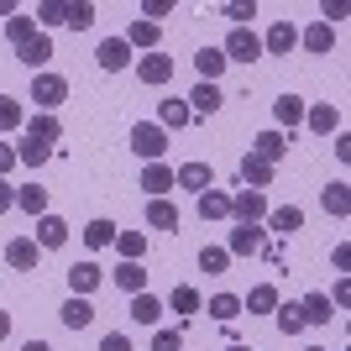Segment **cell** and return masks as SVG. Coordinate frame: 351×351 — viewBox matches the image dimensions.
I'll list each match as a JSON object with an SVG mask.
<instances>
[{"label": "cell", "instance_id": "obj_16", "mask_svg": "<svg viewBox=\"0 0 351 351\" xmlns=\"http://www.w3.org/2000/svg\"><path fill=\"white\" fill-rule=\"evenodd\" d=\"M241 184H252V189H263V184H273V162H263V158H241Z\"/></svg>", "mask_w": 351, "mask_h": 351}, {"label": "cell", "instance_id": "obj_54", "mask_svg": "<svg viewBox=\"0 0 351 351\" xmlns=\"http://www.w3.org/2000/svg\"><path fill=\"white\" fill-rule=\"evenodd\" d=\"M226 351H247V346H226Z\"/></svg>", "mask_w": 351, "mask_h": 351}, {"label": "cell", "instance_id": "obj_41", "mask_svg": "<svg viewBox=\"0 0 351 351\" xmlns=\"http://www.w3.org/2000/svg\"><path fill=\"white\" fill-rule=\"evenodd\" d=\"M21 121H27V116H21V105H16L11 95H0V132H16Z\"/></svg>", "mask_w": 351, "mask_h": 351}, {"label": "cell", "instance_id": "obj_9", "mask_svg": "<svg viewBox=\"0 0 351 351\" xmlns=\"http://www.w3.org/2000/svg\"><path fill=\"white\" fill-rule=\"evenodd\" d=\"M142 189L152 194V199H162V194L173 189V168H168V162H147L142 168Z\"/></svg>", "mask_w": 351, "mask_h": 351}, {"label": "cell", "instance_id": "obj_18", "mask_svg": "<svg viewBox=\"0 0 351 351\" xmlns=\"http://www.w3.org/2000/svg\"><path fill=\"white\" fill-rule=\"evenodd\" d=\"M293 43H299V32H293L289 21H278V27H267V37H263V53H289Z\"/></svg>", "mask_w": 351, "mask_h": 351}, {"label": "cell", "instance_id": "obj_33", "mask_svg": "<svg viewBox=\"0 0 351 351\" xmlns=\"http://www.w3.org/2000/svg\"><path fill=\"white\" fill-rule=\"evenodd\" d=\"M267 226H273L278 236H289V231H299V226H304V215H299L293 205H283V210H273V215H267Z\"/></svg>", "mask_w": 351, "mask_h": 351}, {"label": "cell", "instance_id": "obj_51", "mask_svg": "<svg viewBox=\"0 0 351 351\" xmlns=\"http://www.w3.org/2000/svg\"><path fill=\"white\" fill-rule=\"evenodd\" d=\"M142 11H147V16H168V11H173V0H147Z\"/></svg>", "mask_w": 351, "mask_h": 351}, {"label": "cell", "instance_id": "obj_47", "mask_svg": "<svg viewBox=\"0 0 351 351\" xmlns=\"http://www.w3.org/2000/svg\"><path fill=\"white\" fill-rule=\"evenodd\" d=\"M37 21H63V5L58 0H43V5H37Z\"/></svg>", "mask_w": 351, "mask_h": 351}, {"label": "cell", "instance_id": "obj_48", "mask_svg": "<svg viewBox=\"0 0 351 351\" xmlns=\"http://www.w3.org/2000/svg\"><path fill=\"white\" fill-rule=\"evenodd\" d=\"M100 351H132V341L121 336V330H110V336H105V341H100Z\"/></svg>", "mask_w": 351, "mask_h": 351}, {"label": "cell", "instance_id": "obj_24", "mask_svg": "<svg viewBox=\"0 0 351 351\" xmlns=\"http://www.w3.org/2000/svg\"><path fill=\"white\" fill-rule=\"evenodd\" d=\"M89 320H95V304H89V299H69V304H63V325H69V330H84Z\"/></svg>", "mask_w": 351, "mask_h": 351}, {"label": "cell", "instance_id": "obj_28", "mask_svg": "<svg viewBox=\"0 0 351 351\" xmlns=\"http://www.w3.org/2000/svg\"><path fill=\"white\" fill-rule=\"evenodd\" d=\"M47 158H53V147H47V142H32V136H27V142L16 147V162H27V168H43Z\"/></svg>", "mask_w": 351, "mask_h": 351}, {"label": "cell", "instance_id": "obj_2", "mask_svg": "<svg viewBox=\"0 0 351 351\" xmlns=\"http://www.w3.org/2000/svg\"><path fill=\"white\" fill-rule=\"evenodd\" d=\"M220 53H226V63H257V58H263V37H257L252 27H236Z\"/></svg>", "mask_w": 351, "mask_h": 351}, {"label": "cell", "instance_id": "obj_19", "mask_svg": "<svg viewBox=\"0 0 351 351\" xmlns=\"http://www.w3.org/2000/svg\"><path fill=\"white\" fill-rule=\"evenodd\" d=\"M283 152H289V136H283V132H263V136H257V152H252V158H263V162H278Z\"/></svg>", "mask_w": 351, "mask_h": 351}, {"label": "cell", "instance_id": "obj_52", "mask_svg": "<svg viewBox=\"0 0 351 351\" xmlns=\"http://www.w3.org/2000/svg\"><path fill=\"white\" fill-rule=\"evenodd\" d=\"M11 336V315H5V309H0V341Z\"/></svg>", "mask_w": 351, "mask_h": 351}, {"label": "cell", "instance_id": "obj_4", "mask_svg": "<svg viewBox=\"0 0 351 351\" xmlns=\"http://www.w3.org/2000/svg\"><path fill=\"white\" fill-rule=\"evenodd\" d=\"M231 215H236V226H252V220H263V215H267L263 189H241V194L231 199Z\"/></svg>", "mask_w": 351, "mask_h": 351}, {"label": "cell", "instance_id": "obj_25", "mask_svg": "<svg viewBox=\"0 0 351 351\" xmlns=\"http://www.w3.org/2000/svg\"><path fill=\"white\" fill-rule=\"evenodd\" d=\"M184 105H189V116H194V110H199V116H210V110H220V89H215V84H199Z\"/></svg>", "mask_w": 351, "mask_h": 351}, {"label": "cell", "instance_id": "obj_38", "mask_svg": "<svg viewBox=\"0 0 351 351\" xmlns=\"http://www.w3.org/2000/svg\"><path fill=\"white\" fill-rule=\"evenodd\" d=\"M158 43V21H132V32H126V47H152Z\"/></svg>", "mask_w": 351, "mask_h": 351}, {"label": "cell", "instance_id": "obj_45", "mask_svg": "<svg viewBox=\"0 0 351 351\" xmlns=\"http://www.w3.org/2000/svg\"><path fill=\"white\" fill-rule=\"evenodd\" d=\"M178 346H184L178 330H158V336H152V351H178Z\"/></svg>", "mask_w": 351, "mask_h": 351}, {"label": "cell", "instance_id": "obj_23", "mask_svg": "<svg viewBox=\"0 0 351 351\" xmlns=\"http://www.w3.org/2000/svg\"><path fill=\"white\" fill-rule=\"evenodd\" d=\"M273 116H278V126H299V121H304V100H299V95H283L278 105H273Z\"/></svg>", "mask_w": 351, "mask_h": 351}, {"label": "cell", "instance_id": "obj_17", "mask_svg": "<svg viewBox=\"0 0 351 351\" xmlns=\"http://www.w3.org/2000/svg\"><path fill=\"white\" fill-rule=\"evenodd\" d=\"M147 226H152V231H178V210L168 205V199H152V205H147Z\"/></svg>", "mask_w": 351, "mask_h": 351}, {"label": "cell", "instance_id": "obj_3", "mask_svg": "<svg viewBox=\"0 0 351 351\" xmlns=\"http://www.w3.org/2000/svg\"><path fill=\"white\" fill-rule=\"evenodd\" d=\"M32 100L53 110V105H63V100H69V84H63L58 73H32Z\"/></svg>", "mask_w": 351, "mask_h": 351}, {"label": "cell", "instance_id": "obj_42", "mask_svg": "<svg viewBox=\"0 0 351 351\" xmlns=\"http://www.w3.org/2000/svg\"><path fill=\"white\" fill-rule=\"evenodd\" d=\"M226 263H231V252H226V247H205V252H199V267H205V273H226Z\"/></svg>", "mask_w": 351, "mask_h": 351}, {"label": "cell", "instance_id": "obj_46", "mask_svg": "<svg viewBox=\"0 0 351 351\" xmlns=\"http://www.w3.org/2000/svg\"><path fill=\"white\" fill-rule=\"evenodd\" d=\"M226 16H231L236 27H247L252 16H257V5H252V0H247V5H241V0H236V5H226Z\"/></svg>", "mask_w": 351, "mask_h": 351}, {"label": "cell", "instance_id": "obj_50", "mask_svg": "<svg viewBox=\"0 0 351 351\" xmlns=\"http://www.w3.org/2000/svg\"><path fill=\"white\" fill-rule=\"evenodd\" d=\"M5 210H16V189L5 184V178H0V215H5Z\"/></svg>", "mask_w": 351, "mask_h": 351}, {"label": "cell", "instance_id": "obj_12", "mask_svg": "<svg viewBox=\"0 0 351 351\" xmlns=\"http://www.w3.org/2000/svg\"><path fill=\"white\" fill-rule=\"evenodd\" d=\"M69 289H73V299L95 293V289H100V267H95V263H73L69 267Z\"/></svg>", "mask_w": 351, "mask_h": 351}, {"label": "cell", "instance_id": "obj_39", "mask_svg": "<svg viewBox=\"0 0 351 351\" xmlns=\"http://www.w3.org/2000/svg\"><path fill=\"white\" fill-rule=\"evenodd\" d=\"M84 241H89V247H110V241H116V226H110V220H89Z\"/></svg>", "mask_w": 351, "mask_h": 351}, {"label": "cell", "instance_id": "obj_49", "mask_svg": "<svg viewBox=\"0 0 351 351\" xmlns=\"http://www.w3.org/2000/svg\"><path fill=\"white\" fill-rule=\"evenodd\" d=\"M11 168H16V147H5V142H0V178L11 173Z\"/></svg>", "mask_w": 351, "mask_h": 351}, {"label": "cell", "instance_id": "obj_31", "mask_svg": "<svg viewBox=\"0 0 351 351\" xmlns=\"http://www.w3.org/2000/svg\"><path fill=\"white\" fill-rule=\"evenodd\" d=\"M116 283H121L126 293H147V273H142V263H121Z\"/></svg>", "mask_w": 351, "mask_h": 351}, {"label": "cell", "instance_id": "obj_20", "mask_svg": "<svg viewBox=\"0 0 351 351\" xmlns=\"http://www.w3.org/2000/svg\"><path fill=\"white\" fill-rule=\"evenodd\" d=\"M199 215H205V220H226V215H231V194L205 189V194H199Z\"/></svg>", "mask_w": 351, "mask_h": 351}, {"label": "cell", "instance_id": "obj_22", "mask_svg": "<svg viewBox=\"0 0 351 351\" xmlns=\"http://www.w3.org/2000/svg\"><path fill=\"white\" fill-rule=\"evenodd\" d=\"M27 136L53 147V142H58V116H47V110H43V116H32V121H27Z\"/></svg>", "mask_w": 351, "mask_h": 351}, {"label": "cell", "instance_id": "obj_8", "mask_svg": "<svg viewBox=\"0 0 351 351\" xmlns=\"http://www.w3.org/2000/svg\"><path fill=\"white\" fill-rule=\"evenodd\" d=\"M5 263H11L16 273H32V267L43 263V247H37V241H27V236H21V241H11V247H5Z\"/></svg>", "mask_w": 351, "mask_h": 351}, {"label": "cell", "instance_id": "obj_6", "mask_svg": "<svg viewBox=\"0 0 351 351\" xmlns=\"http://www.w3.org/2000/svg\"><path fill=\"white\" fill-rule=\"evenodd\" d=\"M95 58H100V69L121 73L126 63H132V47H126V37H105V43L95 47Z\"/></svg>", "mask_w": 351, "mask_h": 351}, {"label": "cell", "instance_id": "obj_29", "mask_svg": "<svg viewBox=\"0 0 351 351\" xmlns=\"http://www.w3.org/2000/svg\"><path fill=\"white\" fill-rule=\"evenodd\" d=\"M16 210H27V215H43V210H47V189H37V184L16 189Z\"/></svg>", "mask_w": 351, "mask_h": 351}, {"label": "cell", "instance_id": "obj_7", "mask_svg": "<svg viewBox=\"0 0 351 351\" xmlns=\"http://www.w3.org/2000/svg\"><path fill=\"white\" fill-rule=\"evenodd\" d=\"M173 184H184V189H194V194H205L210 184H215V168H210V162H184V168L173 173Z\"/></svg>", "mask_w": 351, "mask_h": 351}, {"label": "cell", "instance_id": "obj_14", "mask_svg": "<svg viewBox=\"0 0 351 351\" xmlns=\"http://www.w3.org/2000/svg\"><path fill=\"white\" fill-rule=\"evenodd\" d=\"M299 320L304 325H330V293H309L299 304Z\"/></svg>", "mask_w": 351, "mask_h": 351}, {"label": "cell", "instance_id": "obj_34", "mask_svg": "<svg viewBox=\"0 0 351 351\" xmlns=\"http://www.w3.org/2000/svg\"><path fill=\"white\" fill-rule=\"evenodd\" d=\"M132 320H142V325H158V320H162V304L152 299V293H136V304H132Z\"/></svg>", "mask_w": 351, "mask_h": 351}, {"label": "cell", "instance_id": "obj_15", "mask_svg": "<svg viewBox=\"0 0 351 351\" xmlns=\"http://www.w3.org/2000/svg\"><path fill=\"white\" fill-rule=\"evenodd\" d=\"M304 121H309V132L330 136V132L341 126V110H336V105H315V110H304Z\"/></svg>", "mask_w": 351, "mask_h": 351}, {"label": "cell", "instance_id": "obj_43", "mask_svg": "<svg viewBox=\"0 0 351 351\" xmlns=\"http://www.w3.org/2000/svg\"><path fill=\"white\" fill-rule=\"evenodd\" d=\"M278 330H283V336H299V330H304V320H299V304H278Z\"/></svg>", "mask_w": 351, "mask_h": 351}, {"label": "cell", "instance_id": "obj_10", "mask_svg": "<svg viewBox=\"0 0 351 351\" xmlns=\"http://www.w3.org/2000/svg\"><path fill=\"white\" fill-rule=\"evenodd\" d=\"M194 69H199V84H215L220 73H226V53H220V47H199V53H194Z\"/></svg>", "mask_w": 351, "mask_h": 351}, {"label": "cell", "instance_id": "obj_35", "mask_svg": "<svg viewBox=\"0 0 351 351\" xmlns=\"http://www.w3.org/2000/svg\"><path fill=\"white\" fill-rule=\"evenodd\" d=\"M320 205L330 210V215H351V194H346V184H330V189L320 194Z\"/></svg>", "mask_w": 351, "mask_h": 351}, {"label": "cell", "instance_id": "obj_21", "mask_svg": "<svg viewBox=\"0 0 351 351\" xmlns=\"http://www.w3.org/2000/svg\"><path fill=\"white\" fill-rule=\"evenodd\" d=\"M69 241V226H63L58 215H43V226H37V247H63Z\"/></svg>", "mask_w": 351, "mask_h": 351}, {"label": "cell", "instance_id": "obj_5", "mask_svg": "<svg viewBox=\"0 0 351 351\" xmlns=\"http://www.w3.org/2000/svg\"><path fill=\"white\" fill-rule=\"evenodd\" d=\"M136 79H142V84H168V79H173V58H168V53H147V58L136 63Z\"/></svg>", "mask_w": 351, "mask_h": 351}, {"label": "cell", "instance_id": "obj_1", "mask_svg": "<svg viewBox=\"0 0 351 351\" xmlns=\"http://www.w3.org/2000/svg\"><path fill=\"white\" fill-rule=\"evenodd\" d=\"M132 152H142L147 162H158L168 152V132H162L158 121H136L132 126Z\"/></svg>", "mask_w": 351, "mask_h": 351}, {"label": "cell", "instance_id": "obj_55", "mask_svg": "<svg viewBox=\"0 0 351 351\" xmlns=\"http://www.w3.org/2000/svg\"><path fill=\"white\" fill-rule=\"evenodd\" d=\"M309 351H325V346H309Z\"/></svg>", "mask_w": 351, "mask_h": 351}, {"label": "cell", "instance_id": "obj_40", "mask_svg": "<svg viewBox=\"0 0 351 351\" xmlns=\"http://www.w3.org/2000/svg\"><path fill=\"white\" fill-rule=\"evenodd\" d=\"M116 247H121V257H126V263H136V257L147 252V236H136V231H121V236H116Z\"/></svg>", "mask_w": 351, "mask_h": 351}, {"label": "cell", "instance_id": "obj_11", "mask_svg": "<svg viewBox=\"0 0 351 351\" xmlns=\"http://www.w3.org/2000/svg\"><path fill=\"white\" fill-rule=\"evenodd\" d=\"M263 247H267V236L257 231V226H236V231H231V252H236V257H257Z\"/></svg>", "mask_w": 351, "mask_h": 351}, {"label": "cell", "instance_id": "obj_27", "mask_svg": "<svg viewBox=\"0 0 351 351\" xmlns=\"http://www.w3.org/2000/svg\"><path fill=\"white\" fill-rule=\"evenodd\" d=\"M304 47H309V53H330V47H336V32H330V21H315V27L304 32Z\"/></svg>", "mask_w": 351, "mask_h": 351}, {"label": "cell", "instance_id": "obj_53", "mask_svg": "<svg viewBox=\"0 0 351 351\" xmlns=\"http://www.w3.org/2000/svg\"><path fill=\"white\" fill-rule=\"evenodd\" d=\"M21 351H53V346H47V341H27Z\"/></svg>", "mask_w": 351, "mask_h": 351}, {"label": "cell", "instance_id": "obj_36", "mask_svg": "<svg viewBox=\"0 0 351 351\" xmlns=\"http://www.w3.org/2000/svg\"><path fill=\"white\" fill-rule=\"evenodd\" d=\"M5 37H11V43L21 47V43H27V37H37V21H32V16H21V11H16L11 21H5Z\"/></svg>", "mask_w": 351, "mask_h": 351}, {"label": "cell", "instance_id": "obj_44", "mask_svg": "<svg viewBox=\"0 0 351 351\" xmlns=\"http://www.w3.org/2000/svg\"><path fill=\"white\" fill-rule=\"evenodd\" d=\"M168 304H173L178 315H194V309H199V293H194V289H173V299H168Z\"/></svg>", "mask_w": 351, "mask_h": 351}, {"label": "cell", "instance_id": "obj_37", "mask_svg": "<svg viewBox=\"0 0 351 351\" xmlns=\"http://www.w3.org/2000/svg\"><path fill=\"white\" fill-rule=\"evenodd\" d=\"M210 315H215V320H226V325H231L236 315H241V299H236V293H215V299H210Z\"/></svg>", "mask_w": 351, "mask_h": 351}, {"label": "cell", "instance_id": "obj_13", "mask_svg": "<svg viewBox=\"0 0 351 351\" xmlns=\"http://www.w3.org/2000/svg\"><path fill=\"white\" fill-rule=\"evenodd\" d=\"M16 58L32 63V69H43L47 58H53V43H47V32H37V37H27V43L16 47Z\"/></svg>", "mask_w": 351, "mask_h": 351}, {"label": "cell", "instance_id": "obj_32", "mask_svg": "<svg viewBox=\"0 0 351 351\" xmlns=\"http://www.w3.org/2000/svg\"><path fill=\"white\" fill-rule=\"evenodd\" d=\"M247 309H252V315H267V309H278V289H273V283L252 289V293H247Z\"/></svg>", "mask_w": 351, "mask_h": 351}, {"label": "cell", "instance_id": "obj_30", "mask_svg": "<svg viewBox=\"0 0 351 351\" xmlns=\"http://www.w3.org/2000/svg\"><path fill=\"white\" fill-rule=\"evenodd\" d=\"M63 27H73V32H84V27H95V5H79V0H73V5H63Z\"/></svg>", "mask_w": 351, "mask_h": 351}, {"label": "cell", "instance_id": "obj_26", "mask_svg": "<svg viewBox=\"0 0 351 351\" xmlns=\"http://www.w3.org/2000/svg\"><path fill=\"white\" fill-rule=\"evenodd\" d=\"M158 126H162V132H173V126H189V105H184V100H162Z\"/></svg>", "mask_w": 351, "mask_h": 351}]
</instances>
